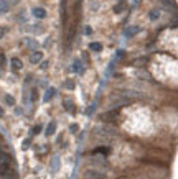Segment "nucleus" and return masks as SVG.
<instances>
[{
    "mask_svg": "<svg viewBox=\"0 0 178 179\" xmlns=\"http://www.w3.org/2000/svg\"><path fill=\"white\" fill-rule=\"evenodd\" d=\"M5 28H3V26H0V38H3V35H5Z\"/></svg>",
    "mask_w": 178,
    "mask_h": 179,
    "instance_id": "nucleus-16",
    "label": "nucleus"
},
{
    "mask_svg": "<svg viewBox=\"0 0 178 179\" xmlns=\"http://www.w3.org/2000/svg\"><path fill=\"white\" fill-rule=\"evenodd\" d=\"M38 99V92H36V89H33L31 91V100H36Z\"/></svg>",
    "mask_w": 178,
    "mask_h": 179,
    "instance_id": "nucleus-13",
    "label": "nucleus"
},
{
    "mask_svg": "<svg viewBox=\"0 0 178 179\" xmlns=\"http://www.w3.org/2000/svg\"><path fill=\"white\" fill-rule=\"evenodd\" d=\"M44 67H48V63L44 61V63H41V69H44Z\"/></svg>",
    "mask_w": 178,
    "mask_h": 179,
    "instance_id": "nucleus-18",
    "label": "nucleus"
},
{
    "mask_svg": "<svg viewBox=\"0 0 178 179\" xmlns=\"http://www.w3.org/2000/svg\"><path fill=\"white\" fill-rule=\"evenodd\" d=\"M10 163H0V177H3L5 179L7 177V174L10 173Z\"/></svg>",
    "mask_w": 178,
    "mask_h": 179,
    "instance_id": "nucleus-2",
    "label": "nucleus"
},
{
    "mask_svg": "<svg viewBox=\"0 0 178 179\" xmlns=\"http://www.w3.org/2000/svg\"><path fill=\"white\" fill-rule=\"evenodd\" d=\"M64 87H66V89H73V87H74V84H73V82H66V84H64Z\"/></svg>",
    "mask_w": 178,
    "mask_h": 179,
    "instance_id": "nucleus-17",
    "label": "nucleus"
},
{
    "mask_svg": "<svg viewBox=\"0 0 178 179\" xmlns=\"http://www.w3.org/2000/svg\"><path fill=\"white\" fill-rule=\"evenodd\" d=\"M55 130H56V123H55V122H51V123L48 125V128H46V135H53Z\"/></svg>",
    "mask_w": 178,
    "mask_h": 179,
    "instance_id": "nucleus-6",
    "label": "nucleus"
},
{
    "mask_svg": "<svg viewBox=\"0 0 178 179\" xmlns=\"http://www.w3.org/2000/svg\"><path fill=\"white\" fill-rule=\"evenodd\" d=\"M3 115V110H2V107H0V117H2Z\"/></svg>",
    "mask_w": 178,
    "mask_h": 179,
    "instance_id": "nucleus-19",
    "label": "nucleus"
},
{
    "mask_svg": "<svg viewBox=\"0 0 178 179\" xmlns=\"http://www.w3.org/2000/svg\"><path fill=\"white\" fill-rule=\"evenodd\" d=\"M53 94H55V89H50V91L46 92V95H44V100H50L51 97H53Z\"/></svg>",
    "mask_w": 178,
    "mask_h": 179,
    "instance_id": "nucleus-10",
    "label": "nucleus"
},
{
    "mask_svg": "<svg viewBox=\"0 0 178 179\" xmlns=\"http://www.w3.org/2000/svg\"><path fill=\"white\" fill-rule=\"evenodd\" d=\"M33 15H35L36 18H44L46 12H44V9H40V7H36V9H33Z\"/></svg>",
    "mask_w": 178,
    "mask_h": 179,
    "instance_id": "nucleus-5",
    "label": "nucleus"
},
{
    "mask_svg": "<svg viewBox=\"0 0 178 179\" xmlns=\"http://www.w3.org/2000/svg\"><path fill=\"white\" fill-rule=\"evenodd\" d=\"M41 58H43V53H41V51H35L33 54L30 56V61H31L33 64H38L40 61H41Z\"/></svg>",
    "mask_w": 178,
    "mask_h": 179,
    "instance_id": "nucleus-3",
    "label": "nucleus"
},
{
    "mask_svg": "<svg viewBox=\"0 0 178 179\" xmlns=\"http://www.w3.org/2000/svg\"><path fill=\"white\" fill-rule=\"evenodd\" d=\"M122 9H124V0H120V3L116 7V9H114V12H116V13H119V12L122 10Z\"/></svg>",
    "mask_w": 178,
    "mask_h": 179,
    "instance_id": "nucleus-12",
    "label": "nucleus"
},
{
    "mask_svg": "<svg viewBox=\"0 0 178 179\" xmlns=\"http://www.w3.org/2000/svg\"><path fill=\"white\" fill-rule=\"evenodd\" d=\"M10 64H12V69H13V71H20V69H22V67H23L22 61H20L18 58H12V61H10Z\"/></svg>",
    "mask_w": 178,
    "mask_h": 179,
    "instance_id": "nucleus-4",
    "label": "nucleus"
},
{
    "mask_svg": "<svg viewBox=\"0 0 178 179\" xmlns=\"http://www.w3.org/2000/svg\"><path fill=\"white\" fill-rule=\"evenodd\" d=\"M89 48H91L92 51H101V44L99 43H91V46H89Z\"/></svg>",
    "mask_w": 178,
    "mask_h": 179,
    "instance_id": "nucleus-9",
    "label": "nucleus"
},
{
    "mask_svg": "<svg viewBox=\"0 0 178 179\" xmlns=\"http://www.w3.org/2000/svg\"><path fill=\"white\" fill-rule=\"evenodd\" d=\"M84 179H106V173L101 169H87L84 173Z\"/></svg>",
    "mask_w": 178,
    "mask_h": 179,
    "instance_id": "nucleus-1",
    "label": "nucleus"
},
{
    "mask_svg": "<svg viewBox=\"0 0 178 179\" xmlns=\"http://www.w3.org/2000/svg\"><path fill=\"white\" fill-rule=\"evenodd\" d=\"M5 102L9 104V105H15V99H13L12 95H7V97H5Z\"/></svg>",
    "mask_w": 178,
    "mask_h": 179,
    "instance_id": "nucleus-11",
    "label": "nucleus"
},
{
    "mask_svg": "<svg viewBox=\"0 0 178 179\" xmlns=\"http://www.w3.org/2000/svg\"><path fill=\"white\" fill-rule=\"evenodd\" d=\"M30 143H31V140H30V138H27V140L23 141V148H28V145H30Z\"/></svg>",
    "mask_w": 178,
    "mask_h": 179,
    "instance_id": "nucleus-14",
    "label": "nucleus"
},
{
    "mask_svg": "<svg viewBox=\"0 0 178 179\" xmlns=\"http://www.w3.org/2000/svg\"><path fill=\"white\" fill-rule=\"evenodd\" d=\"M40 132H41V127H40V125H36V127L33 128V133L36 135V133H40Z\"/></svg>",
    "mask_w": 178,
    "mask_h": 179,
    "instance_id": "nucleus-15",
    "label": "nucleus"
},
{
    "mask_svg": "<svg viewBox=\"0 0 178 179\" xmlns=\"http://www.w3.org/2000/svg\"><path fill=\"white\" fill-rule=\"evenodd\" d=\"M9 10V3L5 2V0H2V2H0V13H2V12H7Z\"/></svg>",
    "mask_w": 178,
    "mask_h": 179,
    "instance_id": "nucleus-8",
    "label": "nucleus"
},
{
    "mask_svg": "<svg viewBox=\"0 0 178 179\" xmlns=\"http://www.w3.org/2000/svg\"><path fill=\"white\" fill-rule=\"evenodd\" d=\"M64 107H66V110H69V112H74V105H73L69 100H64Z\"/></svg>",
    "mask_w": 178,
    "mask_h": 179,
    "instance_id": "nucleus-7",
    "label": "nucleus"
}]
</instances>
